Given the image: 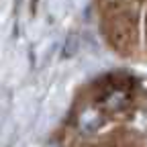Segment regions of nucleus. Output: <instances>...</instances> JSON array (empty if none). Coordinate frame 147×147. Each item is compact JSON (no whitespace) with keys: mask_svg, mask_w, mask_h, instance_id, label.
<instances>
[{"mask_svg":"<svg viewBox=\"0 0 147 147\" xmlns=\"http://www.w3.org/2000/svg\"><path fill=\"white\" fill-rule=\"evenodd\" d=\"M98 115L94 113V110H88V113L82 115V129H86V131H92V129L98 127Z\"/></svg>","mask_w":147,"mask_h":147,"instance_id":"1","label":"nucleus"}]
</instances>
